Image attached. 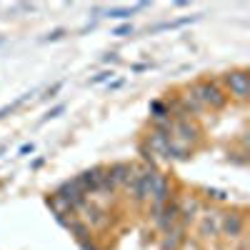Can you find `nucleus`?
I'll return each instance as SVG.
<instances>
[{
	"label": "nucleus",
	"mask_w": 250,
	"mask_h": 250,
	"mask_svg": "<svg viewBox=\"0 0 250 250\" xmlns=\"http://www.w3.org/2000/svg\"><path fill=\"white\" fill-rule=\"evenodd\" d=\"M193 95L200 103H205V105H215V108H220L223 103H225V95L218 90V85H213V83H203V85H198L193 90Z\"/></svg>",
	"instance_id": "f257e3e1"
},
{
	"label": "nucleus",
	"mask_w": 250,
	"mask_h": 250,
	"mask_svg": "<svg viewBox=\"0 0 250 250\" xmlns=\"http://www.w3.org/2000/svg\"><path fill=\"white\" fill-rule=\"evenodd\" d=\"M155 220H158V225L163 228L165 233H170V228L175 225V220H178V215H180V210L175 205H170V203H163L160 208H155Z\"/></svg>",
	"instance_id": "f03ea898"
},
{
	"label": "nucleus",
	"mask_w": 250,
	"mask_h": 250,
	"mask_svg": "<svg viewBox=\"0 0 250 250\" xmlns=\"http://www.w3.org/2000/svg\"><path fill=\"white\" fill-rule=\"evenodd\" d=\"M228 85H230V93L235 98H248V90H250V83H248V75L243 70H233L228 73Z\"/></svg>",
	"instance_id": "7ed1b4c3"
},
{
	"label": "nucleus",
	"mask_w": 250,
	"mask_h": 250,
	"mask_svg": "<svg viewBox=\"0 0 250 250\" xmlns=\"http://www.w3.org/2000/svg\"><path fill=\"white\" fill-rule=\"evenodd\" d=\"M130 175H133V170H130V165H113V168L108 170V178L113 180V185L115 183H125L128 185V180H130Z\"/></svg>",
	"instance_id": "20e7f679"
},
{
	"label": "nucleus",
	"mask_w": 250,
	"mask_h": 250,
	"mask_svg": "<svg viewBox=\"0 0 250 250\" xmlns=\"http://www.w3.org/2000/svg\"><path fill=\"white\" fill-rule=\"evenodd\" d=\"M220 230L230 233V235H240V233H243V220H240V215H225V218L220 220Z\"/></svg>",
	"instance_id": "39448f33"
},
{
	"label": "nucleus",
	"mask_w": 250,
	"mask_h": 250,
	"mask_svg": "<svg viewBox=\"0 0 250 250\" xmlns=\"http://www.w3.org/2000/svg\"><path fill=\"white\" fill-rule=\"evenodd\" d=\"M145 5H148V3H138V5H133V8H110L108 10V18H130L133 13H138V10H143Z\"/></svg>",
	"instance_id": "423d86ee"
},
{
	"label": "nucleus",
	"mask_w": 250,
	"mask_h": 250,
	"mask_svg": "<svg viewBox=\"0 0 250 250\" xmlns=\"http://www.w3.org/2000/svg\"><path fill=\"white\" fill-rule=\"evenodd\" d=\"M28 95H30V93H28ZM28 95H23V98H18L15 103H10V105H5V108H0V118H5L8 113H13V110H15V108H18V105H20V103H23V100H25Z\"/></svg>",
	"instance_id": "0eeeda50"
},
{
	"label": "nucleus",
	"mask_w": 250,
	"mask_h": 250,
	"mask_svg": "<svg viewBox=\"0 0 250 250\" xmlns=\"http://www.w3.org/2000/svg\"><path fill=\"white\" fill-rule=\"evenodd\" d=\"M108 78H113V73H108V70H105V73H100V75H95V78H93L90 83H93V85H95V83H103V80H108Z\"/></svg>",
	"instance_id": "6e6552de"
},
{
	"label": "nucleus",
	"mask_w": 250,
	"mask_h": 250,
	"mask_svg": "<svg viewBox=\"0 0 250 250\" xmlns=\"http://www.w3.org/2000/svg\"><path fill=\"white\" fill-rule=\"evenodd\" d=\"M208 195H213V198H218V200H225V198H228V195L220 193V190H208Z\"/></svg>",
	"instance_id": "1a4fd4ad"
},
{
	"label": "nucleus",
	"mask_w": 250,
	"mask_h": 250,
	"mask_svg": "<svg viewBox=\"0 0 250 250\" xmlns=\"http://www.w3.org/2000/svg\"><path fill=\"white\" fill-rule=\"evenodd\" d=\"M128 33H133L130 25H125V28H118V30H115V35H128Z\"/></svg>",
	"instance_id": "9d476101"
},
{
	"label": "nucleus",
	"mask_w": 250,
	"mask_h": 250,
	"mask_svg": "<svg viewBox=\"0 0 250 250\" xmlns=\"http://www.w3.org/2000/svg\"><path fill=\"white\" fill-rule=\"evenodd\" d=\"M28 153H33V143H30V145H23V148H20V155H28Z\"/></svg>",
	"instance_id": "9b49d317"
},
{
	"label": "nucleus",
	"mask_w": 250,
	"mask_h": 250,
	"mask_svg": "<svg viewBox=\"0 0 250 250\" xmlns=\"http://www.w3.org/2000/svg\"><path fill=\"white\" fill-rule=\"evenodd\" d=\"M60 113H62V105H58L55 110H50V113H48V118H58Z\"/></svg>",
	"instance_id": "f8f14e48"
},
{
	"label": "nucleus",
	"mask_w": 250,
	"mask_h": 250,
	"mask_svg": "<svg viewBox=\"0 0 250 250\" xmlns=\"http://www.w3.org/2000/svg\"><path fill=\"white\" fill-rule=\"evenodd\" d=\"M58 38H62V30H55V33L48 35V40H58Z\"/></svg>",
	"instance_id": "ddd939ff"
}]
</instances>
